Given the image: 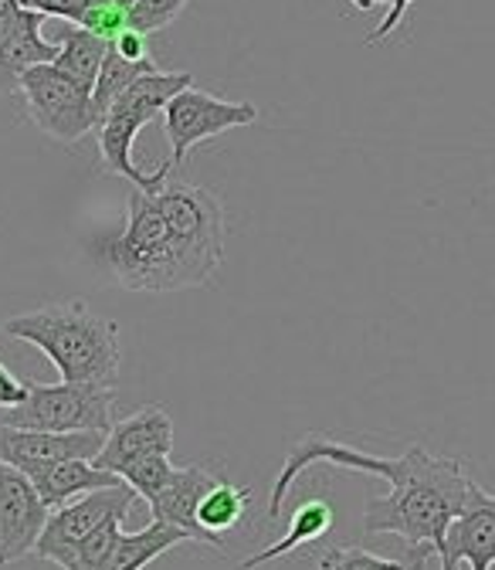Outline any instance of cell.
Wrapping results in <instances>:
<instances>
[{
    "instance_id": "obj_31",
    "label": "cell",
    "mask_w": 495,
    "mask_h": 570,
    "mask_svg": "<svg viewBox=\"0 0 495 570\" xmlns=\"http://www.w3.org/2000/svg\"><path fill=\"white\" fill-rule=\"evenodd\" d=\"M349 4L357 8V11H370L374 4H390V0H349Z\"/></svg>"
},
{
    "instance_id": "obj_20",
    "label": "cell",
    "mask_w": 495,
    "mask_h": 570,
    "mask_svg": "<svg viewBox=\"0 0 495 570\" xmlns=\"http://www.w3.org/2000/svg\"><path fill=\"white\" fill-rule=\"evenodd\" d=\"M248 503H251V489L231 485V482L221 479L215 489L204 495V503L197 510V523L215 540H221V533H228V530H235L241 523Z\"/></svg>"
},
{
    "instance_id": "obj_5",
    "label": "cell",
    "mask_w": 495,
    "mask_h": 570,
    "mask_svg": "<svg viewBox=\"0 0 495 570\" xmlns=\"http://www.w3.org/2000/svg\"><path fill=\"white\" fill-rule=\"evenodd\" d=\"M116 387L109 384H38L28 381V397L14 407H0V424L31 432H106L112 421Z\"/></svg>"
},
{
    "instance_id": "obj_14",
    "label": "cell",
    "mask_w": 495,
    "mask_h": 570,
    "mask_svg": "<svg viewBox=\"0 0 495 570\" xmlns=\"http://www.w3.org/2000/svg\"><path fill=\"white\" fill-rule=\"evenodd\" d=\"M41 24L44 14L24 8L18 28L0 41V96L18 92L24 71H31L34 65H51L58 58V41H44Z\"/></svg>"
},
{
    "instance_id": "obj_16",
    "label": "cell",
    "mask_w": 495,
    "mask_h": 570,
    "mask_svg": "<svg viewBox=\"0 0 495 570\" xmlns=\"http://www.w3.org/2000/svg\"><path fill=\"white\" fill-rule=\"evenodd\" d=\"M329 530H333V507L326 503V499H309V503H303V507L293 513L289 533L281 537L278 543H271V547L251 553L248 560H241V570H255V567H261V563H268V560L286 557V553H293V550H299V547H306V543L326 537Z\"/></svg>"
},
{
    "instance_id": "obj_12",
    "label": "cell",
    "mask_w": 495,
    "mask_h": 570,
    "mask_svg": "<svg viewBox=\"0 0 495 570\" xmlns=\"http://www.w3.org/2000/svg\"><path fill=\"white\" fill-rule=\"evenodd\" d=\"M438 557H442V570H458V563H468V570L495 567V495L492 492H485L482 485L475 489L465 513L448 527Z\"/></svg>"
},
{
    "instance_id": "obj_21",
    "label": "cell",
    "mask_w": 495,
    "mask_h": 570,
    "mask_svg": "<svg viewBox=\"0 0 495 570\" xmlns=\"http://www.w3.org/2000/svg\"><path fill=\"white\" fill-rule=\"evenodd\" d=\"M122 537V520H109L99 530H92L68 557L65 570H112V557Z\"/></svg>"
},
{
    "instance_id": "obj_17",
    "label": "cell",
    "mask_w": 495,
    "mask_h": 570,
    "mask_svg": "<svg viewBox=\"0 0 495 570\" xmlns=\"http://www.w3.org/2000/svg\"><path fill=\"white\" fill-rule=\"evenodd\" d=\"M190 537L180 527L164 523V520H154L143 530L119 537V547H116V557H112V570H143L160 553H167V550H174V547H180Z\"/></svg>"
},
{
    "instance_id": "obj_8",
    "label": "cell",
    "mask_w": 495,
    "mask_h": 570,
    "mask_svg": "<svg viewBox=\"0 0 495 570\" xmlns=\"http://www.w3.org/2000/svg\"><path fill=\"white\" fill-rule=\"evenodd\" d=\"M255 119H258V109L251 102H228L218 96L197 92L194 86L177 92L164 109V126H167V139H170L167 164L177 170L197 142H204L210 136H221L228 129H238V126H251Z\"/></svg>"
},
{
    "instance_id": "obj_24",
    "label": "cell",
    "mask_w": 495,
    "mask_h": 570,
    "mask_svg": "<svg viewBox=\"0 0 495 570\" xmlns=\"http://www.w3.org/2000/svg\"><path fill=\"white\" fill-rule=\"evenodd\" d=\"M319 567H326V570H414L410 563L387 560V557L367 553L360 547H336L319 560Z\"/></svg>"
},
{
    "instance_id": "obj_10",
    "label": "cell",
    "mask_w": 495,
    "mask_h": 570,
    "mask_svg": "<svg viewBox=\"0 0 495 570\" xmlns=\"http://www.w3.org/2000/svg\"><path fill=\"white\" fill-rule=\"evenodd\" d=\"M106 432H31V428L0 424V462L34 475L68 459H96Z\"/></svg>"
},
{
    "instance_id": "obj_7",
    "label": "cell",
    "mask_w": 495,
    "mask_h": 570,
    "mask_svg": "<svg viewBox=\"0 0 495 570\" xmlns=\"http://www.w3.org/2000/svg\"><path fill=\"white\" fill-rule=\"evenodd\" d=\"M136 499L139 495H136V489L129 482H119V485H109V489H96V492H86V495L72 499V503L58 507L48 517V523H44V530H41V537L34 543V553L41 560H51V563H58L65 570L72 550L92 530H99L102 523L126 520V513L132 510Z\"/></svg>"
},
{
    "instance_id": "obj_18",
    "label": "cell",
    "mask_w": 495,
    "mask_h": 570,
    "mask_svg": "<svg viewBox=\"0 0 495 570\" xmlns=\"http://www.w3.org/2000/svg\"><path fill=\"white\" fill-rule=\"evenodd\" d=\"M112 41L92 35L89 28L76 24V28H65L61 38H58V58L51 65H58L61 71H68L72 79H79L82 86H96L99 79V68L106 61V51H109Z\"/></svg>"
},
{
    "instance_id": "obj_22",
    "label": "cell",
    "mask_w": 495,
    "mask_h": 570,
    "mask_svg": "<svg viewBox=\"0 0 495 570\" xmlns=\"http://www.w3.org/2000/svg\"><path fill=\"white\" fill-rule=\"evenodd\" d=\"M174 462H170V455H164V452H157V455H143V459H136V462H129L119 475L136 489V495L139 499H150L170 482V475H174Z\"/></svg>"
},
{
    "instance_id": "obj_28",
    "label": "cell",
    "mask_w": 495,
    "mask_h": 570,
    "mask_svg": "<svg viewBox=\"0 0 495 570\" xmlns=\"http://www.w3.org/2000/svg\"><path fill=\"white\" fill-rule=\"evenodd\" d=\"M147 38H150V35L126 28L112 45H116V51H119V55H126L129 61H143V58H150V51H147Z\"/></svg>"
},
{
    "instance_id": "obj_32",
    "label": "cell",
    "mask_w": 495,
    "mask_h": 570,
    "mask_svg": "<svg viewBox=\"0 0 495 570\" xmlns=\"http://www.w3.org/2000/svg\"><path fill=\"white\" fill-rule=\"evenodd\" d=\"M122 4H126V8H129V4H132V0H122Z\"/></svg>"
},
{
    "instance_id": "obj_23",
    "label": "cell",
    "mask_w": 495,
    "mask_h": 570,
    "mask_svg": "<svg viewBox=\"0 0 495 570\" xmlns=\"http://www.w3.org/2000/svg\"><path fill=\"white\" fill-rule=\"evenodd\" d=\"M187 8V0H132L129 4V28L132 31H164L167 24L177 21V14Z\"/></svg>"
},
{
    "instance_id": "obj_27",
    "label": "cell",
    "mask_w": 495,
    "mask_h": 570,
    "mask_svg": "<svg viewBox=\"0 0 495 570\" xmlns=\"http://www.w3.org/2000/svg\"><path fill=\"white\" fill-rule=\"evenodd\" d=\"M24 397H28V381L14 377V374L4 367V361H0V407H14V404H21Z\"/></svg>"
},
{
    "instance_id": "obj_25",
    "label": "cell",
    "mask_w": 495,
    "mask_h": 570,
    "mask_svg": "<svg viewBox=\"0 0 495 570\" xmlns=\"http://www.w3.org/2000/svg\"><path fill=\"white\" fill-rule=\"evenodd\" d=\"M82 28H89L92 35L116 41L126 28H129V8L122 0H99V4L89 8V14L82 18Z\"/></svg>"
},
{
    "instance_id": "obj_13",
    "label": "cell",
    "mask_w": 495,
    "mask_h": 570,
    "mask_svg": "<svg viewBox=\"0 0 495 570\" xmlns=\"http://www.w3.org/2000/svg\"><path fill=\"white\" fill-rule=\"evenodd\" d=\"M221 479L210 475L204 465H184V469H174L170 482L150 499V513L154 520H164V523H174L180 527L194 543H207V547H218L221 550V540L210 537L200 523H197V510L204 503V495L215 489Z\"/></svg>"
},
{
    "instance_id": "obj_30",
    "label": "cell",
    "mask_w": 495,
    "mask_h": 570,
    "mask_svg": "<svg viewBox=\"0 0 495 570\" xmlns=\"http://www.w3.org/2000/svg\"><path fill=\"white\" fill-rule=\"evenodd\" d=\"M21 14H24V4H21V0H0V41H4V38L18 28Z\"/></svg>"
},
{
    "instance_id": "obj_6",
    "label": "cell",
    "mask_w": 495,
    "mask_h": 570,
    "mask_svg": "<svg viewBox=\"0 0 495 570\" xmlns=\"http://www.w3.org/2000/svg\"><path fill=\"white\" fill-rule=\"evenodd\" d=\"M18 92L24 96L31 122L58 142H76L99 122L92 89L61 71L58 65H34L31 71H24Z\"/></svg>"
},
{
    "instance_id": "obj_33",
    "label": "cell",
    "mask_w": 495,
    "mask_h": 570,
    "mask_svg": "<svg viewBox=\"0 0 495 570\" xmlns=\"http://www.w3.org/2000/svg\"><path fill=\"white\" fill-rule=\"evenodd\" d=\"M319 570H326V567H319Z\"/></svg>"
},
{
    "instance_id": "obj_19",
    "label": "cell",
    "mask_w": 495,
    "mask_h": 570,
    "mask_svg": "<svg viewBox=\"0 0 495 570\" xmlns=\"http://www.w3.org/2000/svg\"><path fill=\"white\" fill-rule=\"evenodd\" d=\"M147 71H157V61L154 58H143V61H129L126 55L116 51V45H109L106 51V61L99 68V79L92 86V106H96V119L102 122V116L112 109V102L136 82L143 79ZM96 122V126H99Z\"/></svg>"
},
{
    "instance_id": "obj_26",
    "label": "cell",
    "mask_w": 495,
    "mask_h": 570,
    "mask_svg": "<svg viewBox=\"0 0 495 570\" xmlns=\"http://www.w3.org/2000/svg\"><path fill=\"white\" fill-rule=\"evenodd\" d=\"M21 4L28 11L44 14V18H65V21H72V24H82L89 8L99 4V0H21Z\"/></svg>"
},
{
    "instance_id": "obj_3",
    "label": "cell",
    "mask_w": 495,
    "mask_h": 570,
    "mask_svg": "<svg viewBox=\"0 0 495 570\" xmlns=\"http://www.w3.org/2000/svg\"><path fill=\"white\" fill-rule=\"evenodd\" d=\"M11 340L38 346L48 364L68 384H109L119 377V326L106 316H96L82 299L51 303L24 316L4 320Z\"/></svg>"
},
{
    "instance_id": "obj_1",
    "label": "cell",
    "mask_w": 495,
    "mask_h": 570,
    "mask_svg": "<svg viewBox=\"0 0 495 570\" xmlns=\"http://www.w3.org/2000/svg\"><path fill=\"white\" fill-rule=\"evenodd\" d=\"M96 258L129 293L200 289L225 258V207L210 190L170 177L157 190L132 187L126 225Z\"/></svg>"
},
{
    "instance_id": "obj_11",
    "label": "cell",
    "mask_w": 495,
    "mask_h": 570,
    "mask_svg": "<svg viewBox=\"0 0 495 570\" xmlns=\"http://www.w3.org/2000/svg\"><path fill=\"white\" fill-rule=\"evenodd\" d=\"M157 452L164 455L174 452V421L160 404H147L109 428L106 445L92 462L119 475L129 462L143 455H157Z\"/></svg>"
},
{
    "instance_id": "obj_9",
    "label": "cell",
    "mask_w": 495,
    "mask_h": 570,
    "mask_svg": "<svg viewBox=\"0 0 495 570\" xmlns=\"http://www.w3.org/2000/svg\"><path fill=\"white\" fill-rule=\"evenodd\" d=\"M51 510L38 495L34 482L0 462V563H14L24 553H34V543L48 523Z\"/></svg>"
},
{
    "instance_id": "obj_15",
    "label": "cell",
    "mask_w": 495,
    "mask_h": 570,
    "mask_svg": "<svg viewBox=\"0 0 495 570\" xmlns=\"http://www.w3.org/2000/svg\"><path fill=\"white\" fill-rule=\"evenodd\" d=\"M28 479L34 482V489L48 503V510H58L65 503H72V499H79L86 492L126 482L122 475H116L109 469H99L92 459H68V462L48 465V469H41V472H34Z\"/></svg>"
},
{
    "instance_id": "obj_4",
    "label": "cell",
    "mask_w": 495,
    "mask_h": 570,
    "mask_svg": "<svg viewBox=\"0 0 495 570\" xmlns=\"http://www.w3.org/2000/svg\"><path fill=\"white\" fill-rule=\"evenodd\" d=\"M194 86V76L190 71H147L143 79H136L116 102L112 109L102 116V122L96 126L99 129V154H102V170L106 174H116L122 180H129L132 187L139 190H157L167 184V177L174 174L170 164H164L160 170L147 174L132 164V139L139 136V129L150 126L164 109L167 102L190 89Z\"/></svg>"
},
{
    "instance_id": "obj_29",
    "label": "cell",
    "mask_w": 495,
    "mask_h": 570,
    "mask_svg": "<svg viewBox=\"0 0 495 570\" xmlns=\"http://www.w3.org/2000/svg\"><path fill=\"white\" fill-rule=\"evenodd\" d=\"M414 4V0H390V11H387V18L377 24V31L367 38V45H380V41H387L390 38V31L404 21V14H407V8Z\"/></svg>"
},
{
    "instance_id": "obj_2",
    "label": "cell",
    "mask_w": 495,
    "mask_h": 570,
    "mask_svg": "<svg viewBox=\"0 0 495 570\" xmlns=\"http://www.w3.org/2000/svg\"><path fill=\"white\" fill-rule=\"evenodd\" d=\"M316 462L387 479L390 492L380 499H370L364 510V533H397L400 540H407L417 563L428 550L435 553L442 550L448 527L465 513V507L472 503V495L478 489L465 475L458 459L428 455L420 445L407 449L400 459H380L353 445L333 442L326 435H303L275 479V489L268 499V517L281 513V503H286L296 479Z\"/></svg>"
}]
</instances>
